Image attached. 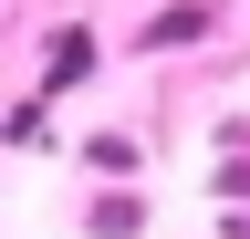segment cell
I'll list each match as a JSON object with an SVG mask.
<instances>
[{
    "mask_svg": "<svg viewBox=\"0 0 250 239\" xmlns=\"http://www.w3.org/2000/svg\"><path fill=\"white\" fill-rule=\"evenodd\" d=\"M198 32H208V11H167V21H156V32H146V42H156V52H167V42H198Z\"/></svg>",
    "mask_w": 250,
    "mask_h": 239,
    "instance_id": "1",
    "label": "cell"
}]
</instances>
